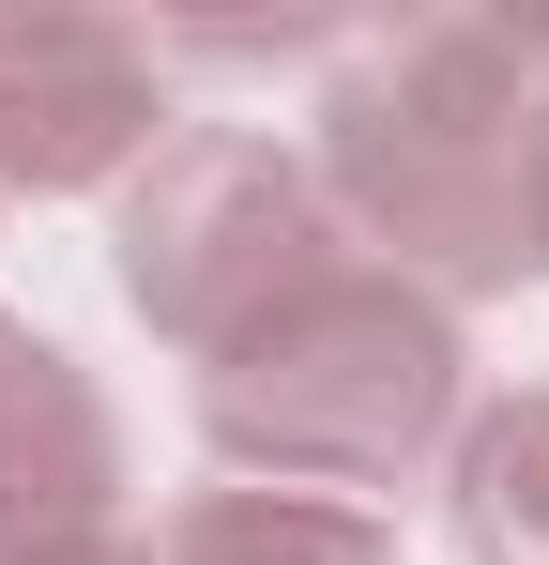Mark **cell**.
Returning <instances> with one entry per match:
<instances>
[{
  "label": "cell",
  "instance_id": "8992f818",
  "mask_svg": "<svg viewBox=\"0 0 549 565\" xmlns=\"http://www.w3.org/2000/svg\"><path fill=\"white\" fill-rule=\"evenodd\" d=\"M153 565H397V520L381 504H336V489H183Z\"/></svg>",
  "mask_w": 549,
  "mask_h": 565
},
{
  "label": "cell",
  "instance_id": "ba28073f",
  "mask_svg": "<svg viewBox=\"0 0 549 565\" xmlns=\"http://www.w3.org/2000/svg\"><path fill=\"white\" fill-rule=\"evenodd\" d=\"M31 565H153L138 535H77V551H31Z\"/></svg>",
  "mask_w": 549,
  "mask_h": 565
},
{
  "label": "cell",
  "instance_id": "5b68a950",
  "mask_svg": "<svg viewBox=\"0 0 549 565\" xmlns=\"http://www.w3.org/2000/svg\"><path fill=\"white\" fill-rule=\"evenodd\" d=\"M77 535H122V413L46 321H0V565Z\"/></svg>",
  "mask_w": 549,
  "mask_h": 565
},
{
  "label": "cell",
  "instance_id": "6da1fadb",
  "mask_svg": "<svg viewBox=\"0 0 549 565\" xmlns=\"http://www.w3.org/2000/svg\"><path fill=\"white\" fill-rule=\"evenodd\" d=\"M305 169L336 199L352 260L443 290L549 276V15H381L336 31Z\"/></svg>",
  "mask_w": 549,
  "mask_h": 565
},
{
  "label": "cell",
  "instance_id": "52a82bcc",
  "mask_svg": "<svg viewBox=\"0 0 549 565\" xmlns=\"http://www.w3.org/2000/svg\"><path fill=\"white\" fill-rule=\"evenodd\" d=\"M443 520L473 565H549V382L488 397L443 459Z\"/></svg>",
  "mask_w": 549,
  "mask_h": 565
},
{
  "label": "cell",
  "instance_id": "3957f363",
  "mask_svg": "<svg viewBox=\"0 0 549 565\" xmlns=\"http://www.w3.org/2000/svg\"><path fill=\"white\" fill-rule=\"evenodd\" d=\"M336 260H352V230H336L321 169L290 138H260V122H183L169 153L107 199V276H122V306L183 367H214L229 337H260L274 306L305 276H336Z\"/></svg>",
  "mask_w": 549,
  "mask_h": 565
},
{
  "label": "cell",
  "instance_id": "277c9868",
  "mask_svg": "<svg viewBox=\"0 0 549 565\" xmlns=\"http://www.w3.org/2000/svg\"><path fill=\"white\" fill-rule=\"evenodd\" d=\"M169 46L92 0H0V199H122L169 153Z\"/></svg>",
  "mask_w": 549,
  "mask_h": 565
},
{
  "label": "cell",
  "instance_id": "7a4b0ae2",
  "mask_svg": "<svg viewBox=\"0 0 549 565\" xmlns=\"http://www.w3.org/2000/svg\"><path fill=\"white\" fill-rule=\"evenodd\" d=\"M198 428L245 489H412V473L458 459L473 428V337H458L443 290L381 276V260H336L274 306L260 337H229L198 367Z\"/></svg>",
  "mask_w": 549,
  "mask_h": 565
}]
</instances>
